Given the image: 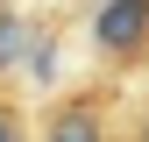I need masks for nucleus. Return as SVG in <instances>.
<instances>
[{"label":"nucleus","instance_id":"f257e3e1","mask_svg":"<svg viewBox=\"0 0 149 142\" xmlns=\"http://www.w3.org/2000/svg\"><path fill=\"white\" fill-rule=\"evenodd\" d=\"M92 43L114 64H142L149 57V0H107L92 14Z\"/></svg>","mask_w":149,"mask_h":142},{"label":"nucleus","instance_id":"f03ea898","mask_svg":"<svg viewBox=\"0 0 149 142\" xmlns=\"http://www.w3.org/2000/svg\"><path fill=\"white\" fill-rule=\"evenodd\" d=\"M43 142H107V114L100 100H57L43 121Z\"/></svg>","mask_w":149,"mask_h":142},{"label":"nucleus","instance_id":"7ed1b4c3","mask_svg":"<svg viewBox=\"0 0 149 142\" xmlns=\"http://www.w3.org/2000/svg\"><path fill=\"white\" fill-rule=\"evenodd\" d=\"M14 57H22V22H14V14L0 7V71H7Z\"/></svg>","mask_w":149,"mask_h":142},{"label":"nucleus","instance_id":"20e7f679","mask_svg":"<svg viewBox=\"0 0 149 142\" xmlns=\"http://www.w3.org/2000/svg\"><path fill=\"white\" fill-rule=\"evenodd\" d=\"M0 142H29V121H22V114H14V106H7V100H0Z\"/></svg>","mask_w":149,"mask_h":142},{"label":"nucleus","instance_id":"39448f33","mask_svg":"<svg viewBox=\"0 0 149 142\" xmlns=\"http://www.w3.org/2000/svg\"><path fill=\"white\" fill-rule=\"evenodd\" d=\"M135 142H149V114H142V128H135Z\"/></svg>","mask_w":149,"mask_h":142}]
</instances>
